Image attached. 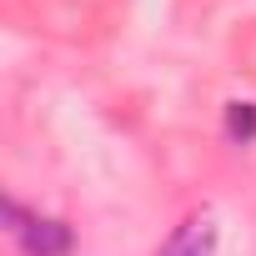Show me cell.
Returning a JSON list of instances; mask_svg holds the SVG:
<instances>
[{"label":"cell","instance_id":"obj_1","mask_svg":"<svg viewBox=\"0 0 256 256\" xmlns=\"http://www.w3.org/2000/svg\"><path fill=\"white\" fill-rule=\"evenodd\" d=\"M16 246H20V256H76L80 236H76V226H70L66 216H50V211H30V221L20 226Z\"/></svg>","mask_w":256,"mask_h":256},{"label":"cell","instance_id":"obj_2","mask_svg":"<svg viewBox=\"0 0 256 256\" xmlns=\"http://www.w3.org/2000/svg\"><path fill=\"white\" fill-rule=\"evenodd\" d=\"M216 241H221L216 211L211 206H196V211H186L171 226V236L156 246V256H216Z\"/></svg>","mask_w":256,"mask_h":256},{"label":"cell","instance_id":"obj_3","mask_svg":"<svg viewBox=\"0 0 256 256\" xmlns=\"http://www.w3.org/2000/svg\"><path fill=\"white\" fill-rule=\"evenodd\" d=\"M221 136L231 146H256V100L251 96H231L221 106Z\"/></svg>","mask_w":256,"mask_h":256}]
</instances>
